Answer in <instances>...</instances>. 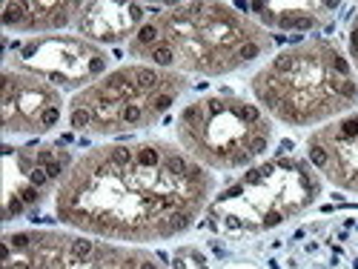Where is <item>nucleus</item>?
I'll list each match as a JSON object with an SVG mask.
<instances>
[{
    "label": "nucleus",
    "instance_id": "f257e3e1",
    "mask_svg": "<svg viewBox=\"0 0 358 269\" xmlns=\"http://www.w3.org/2000/svg\"><path fill=\"white\" fill-rule=\"evenodd\" d=\"M215 192V175L181 143H103L75 158L55 192L64 226L112 244H158L184 235Z\"/></svg>",
    "mask_w": 358,
    "mask_h": 269
},
{
    "label": "nucleus",
    "instance_id": "f03ea898",
    "mask_svg": "<svg viewBox=\"0 0 358 269\" xmlns=\"http://www.w3.org/2000/svg\"><path fill=\"white\" fill-rule=\"evenodd\" d=\"M270 29L229 3H175L146 17L129 41L138 64L184 75H227L273 52Z\"/></svg>",
    "mask_w": 358,
    "mask_h": 269
},
{
    "label": "nucleus",
    "instance_id": "7ed1b4c3",
    "mask_svg": "<svg viewBox=\"0 0 358 269\" xmlns=\"http://www.w3.org/2000/svg\"><path fill=\"white\" fill-rule=\"evenodd\" d=\"M250 86L261 109L287 126H324L358 103L355 69L330 41L278 52L252 75Z\"/></svg>",
    "mask_w": 358,
    "mask_h": 269
},
{
    "label": "nucleus",
    "instance_id": "20e7f679",
    "mask_svg": "<svg viewBox=\"0 0 358 269\" xmlns=\"http://www.w3.org/2000/svg\"><path fill=\"white\" fill-rule=\"evenodd\" d=\"M189 89V75L146 64L106 72L69 101V126L92 135H132L155 126Z\"/></svg>",
    "mask_w": 358,
    "mask_h": 269
},
{
    "label": "nucleus",
    "instance_id": "39448f33",
    "mask_svg": "<svg viewBox=\"0 0 358 269\" xmlns=\"http://www.w3.org/2000/svg\"><path fill=\"white\" fill-rule=\"evenodd\" d=\"M321 198V175L310 161L275 155L227 184L206 206L210 226L232 232H270Z\"/></svg>",
    "mask_w": 358,
    "mask_h": 269
},
{
    "label": "nucleus",
    "instance_id": "423d86ee",
    "mask_svg": "<svg viewBox=\"0 0 358 269\" xmlns=\"http://www.w3.org/2000/svg\"><path fill=\"white\" fill-rule=\"evenodd\" d=\"M178 143L206 169H244L252 166L273 143V117L252 101L229 92L192 101L178 115Z\"/></svg>",
    "mask_w": 358,
    "mask_h": 269
},
{
    "label": "nucleus",
    "instance_id": "0eeeda50",
    "mask_svg": "<svg viewBox=\"0 0 358 269\" xmlns=\"http://www.w3.org/2000/svg\"><path fill=\"white\" fill-rule=\"evenodd\" d=\"M3 269H164L143 249H121L92 235L29 229L9 232L0 244Z\"/></svg>",
    "mask_w": 358,
    "mask_h": 269
},
{
    "label": "nucleus",
    "instance_id": "6e6552de",
    "mask_svg": "<svg viewBox=\"0 0 358 269\" xmlns=\"http://www.w3.org/2000/svg\"><path fill=\"white\" fill-rule=\"evenodd\" d=\"M6 66L43 78L57 89H86L106 75L109 54L80 35H38L29 41H3Z\"/></svg>",
    "mask_w": 358,
    "mask_h": 269
},
{
    "label": "nucleus",
    "instance_id": "1a4fd4ad",
    "mask_svg": "<svg viewBox=\"0 0 358 269\" xmlns=\"http://www.w3.org/2000/svg\"><path fill=\"white\" fill-rule=\"evenodd\" d=\"M3 218L6 224L35 212L41 203L57 192L61 181L75 163V155L61 143H32V146H3Z\"/></svg>",
    "mask_w": 358,
    "mask_h": 269
},
{
    "label": "nucleus",
    "instance_id": "9d476101",
    "mask_svg": "<svg viewBox=\"0 0 358 269\" xmlns=\"http://www.w3.org/2000/svg\"><path fill=\"white\" fill-rule=\"evenodd\" d=\"M61 89L46 83L43 78L3 66V89H0L3 135H46L61 124Z\"/></svg>",
    "mask_w": 358,
    "mask_h": 269
},
{
    "label": "nucleus",
    "instance_id": "9b49d317",
    "mask_svg": "<svg viewBox=\"0 0 358 269\" xmlns=\"http://www.w3.org/2000/svg\"><path fill=\"white\" fill-rule=\"evenodd\" d=\"M307 161L324 181L358 195V112L318 126L307 138Z\"/></svg>",
    "mask_w": 358,
    "mask_h": 269
},
{
    "label": "nucleus",
    "instance_id": "f8f14e48",
    "mask_svg": "<svg viewBox=\"0 0 358 269\" xmlns=\"http://www.w3.org/2000/svg\"><path fill=\"white\" fill-rule=\"evenodd\" d=\"M146 23V9L141 3H80L75 29L92 43H124L138 35Z\"/></svg>",
    "mask_w": 358,
    "mask_h": 269
},
{
    "label": "nucleus",
    "instance_id": "ddd939ff",
    "mask_svg": "<svg viewBox=\"0 0 358 269\" xmlns=\"http://www.w3.org/2000/svg\"><path fill=\"white\" fill-rule=\"evenodd\" d=\"M80 3L75 0H9L3 3V23L12 32L49 35L55 29L75 26Z\"/></svg>",
    "mask_w": 358,
    "mask_h": 269
},
{
    "label": "nucleus",
    "instance_id": "4468645a",
    "mask_svg": "<svg viewBox=\"0 0 358 269\" xmlns=\"http://www.w3.org/2000/svg\"><path fill=\"white\" fill-rule=\"evenodd\" d=\"M255 15V20L266 29H281V32H310L324 26L338 9V3L327 0H273V3H250L238 6Z\"/></svg>",
    "mask_w": 358,
    "mask_h": 269
},
{
    "label": "nucleus",
    "instance_id": "2eb2a0df",
    "mask_svg": "<svg viewBox=\"0 0 358 269\" xmlns=\"http://www.w3.org/2000/svg\"><path fill=\"white\" fill-rule=\"evenodd\" d=\"M172 269H210V263L198 247H181L172 255Z\"/></svg>",
    "mask_w": 358,
    "mask_h": 269
},
{
    "label": "nucleus",
    "instance_id": "dca6fc26",
    "mask_svg": "<svg viewBox=\"0 0 358 269\" xmlns=\"http://www.w3.org/2000/svg\"><path fill=\"white\" fill-rule=\"evenodd\" d=\"M347 57H350V64H352V69L358 72V6H355V12H352V17H350V26H347Z\"/></svg>",
    "mask_w": 358,
    "mask_h": 269
}]
</instances>
